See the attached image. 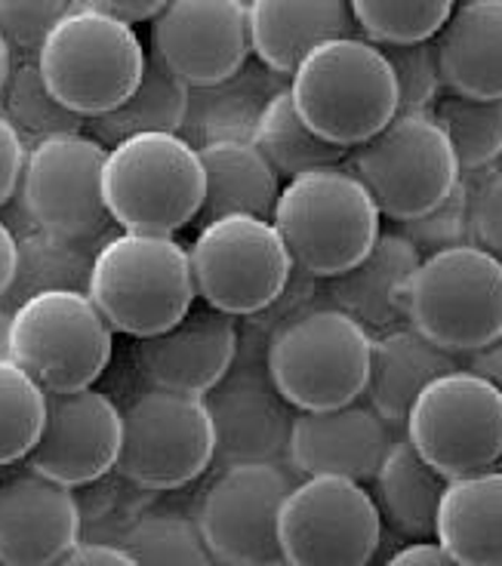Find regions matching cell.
<instances>
[{
  "label": "cell",
  "mask_w": 502,
  "mask_h": 566,
  "mask_svg": "<svg viewBox=\"0 0 502 566\" xmlns=\"http://www.w3.org/2000/svg\"><path fill=\"white\" fill-rule=\"evenodd\" d=\"M287 93L302 120L345 151L374 139L398 114V86L383 50L355 34L315 46L290 74Z\"/></svg>",
  "instance_id": "1"
},
{
  "label": "cell",
  "mask_w": 502,
  "mask_h": 566,
  "mask_svg": "<svg viewBox=\"0 0 502 566\" xmlns=\"http://www.w3.org/2000/svg\"><path fill=\"white\" fill-rule=\"evenodd\" d=\"M86 296L115 333L148 339L179 324L198 290L188 250L176 238L121 231L93 259Z\"/></svg>",
  "instance_id": "2"
},
{
  "label": "cell",
  "mask_w": 502,
  "mask_h": 566,
  "mask_svg": "<svg viewBox=\"0 0 502 566\" xmlns=\"http://www.w3.org/2000/svg\"><path fill=\"white\" fill-rule=\"evenodd\" d=\"M379 210L348 167H324L290 179L272 210V226L293 269L331 281L355 269L379 241Z\"/></svg>",
  "instance_id": "3"
},
{
  "label": "cell",
  "mask_w": 502,
  "mask_h": 566,
  "mask_svg": "<svg viewBox=\"0 0 502 566\" xmlns=\"http://www.w3.org/2000/svg\"><path fill=\"white\" fill-rule=\"evenodd\" d=\"M102 191L121 231L172 238L201 216L203 167L198 148L179 133L129 136L108 148Z\"/></svg>",
  "instance_id": "4"
},
{
  "label": "cell",
  "mask_w": 502,
  "mask_h": 566,
  "mask_svg": "<svg viewBox=\"0 0 502 566\" xmlns=\"http://www.w3.org/2000/svg\"><path fill=\"white\" fill-rule=\"evenodd\" d=\"M374 339L348 314L312 305L278 326L265 345L274 388L296 412L339 410L367 391Z\"/></svg>",
  "instance_id": "5"
},
{
  "label": "cell",
  "mask_w": 502,
  "mask_h": 566,
  "mask_svg": "<svg viewBox=\"0 0 502 566\" xmlns=\"http://www.w3.org/2000/svg\"><path fill=\"white\" fill-rule=\"evenodd\" d=\"M38 69L69 112L93 120L136 90L145 50L136 29L105 15L93 0H74L46 34Z\"/></svg>",
  "instance_id": "6"
},
{
  "label": "cell",
  "mask_w": 502,
  "mask_h": 566,
  "mask_svg": "<svg viewBox=\"0 0 502 566\" xmlns=\"http://www.w3.org/2000/svg\"><path fill=\"white\" fill-rule=\"evenodd\" d=\"M404 305L407 324L441 352H481L502 336V262L474 243L422 255Z\"/></svg>",
  "instance_id": "7"
},
{
  "label": "cell",
  "mask_w": 502,
  "mask_h": 566,
  "mask_svg": "<svg viewBox=\"0 0 502 566\" xmlns=\"http://www.w3.org/2000/svg\"><path fill=\"white\" fill-rule=\"evenodd\" d=\"M115 348V329L77 290H53L13 308L7 357L46 395L93 388Z\"/></svg>",
  "instance_id": "8"
},
{
  "label": "cell",
  "mask_w": 502,
  "mask_h": 566,
  "mask_svg": "<svg viewBox=\"0 0 502 566\" xmlns=\"http://www.w3.org/2000/svg\"><path fill=\"white\" fill-rule=\"evenodd\" d=\"M348 160L379 216L398 226L438 207L462 182L453 145L431 114H395Z\"/></svg>",
  "instance_id": "9"
},
{
  "label": "cell",
  "mask_w": 502,
  "mask_h": 566,
  "mask_svg": "<svg viewBox=\"0 0 502 566\" xmlns=\"http://www.w3.org/2000/svg\"><path fill=\"white\" fill-rule=\"evenodd\" d=\"M404 434L447 481L496 468L502 459V391L462 367L438 376L414 400Z\"/></svg>",
  "instance_id": "10"
},
{
  "label": "cell",
  "mask_w": 502,
  "mask_h": 566,
  "mask_svg": "<svg viewBox=\"0 0 502 566\" xmlns=\"http://www.w3.org/2000/svg\"><path fill=\"white\" fill-rule=\"evenodd\" d=\"M213 422L203 397L148 388L121 410L115 471L129 483L167 493L213 465Z\"/></svg>",
  "instance_id": "11"
},
{
  "label": "cell",
  "mask_w": 502,
  "mask_h": 566,
  "mask_svg": "<svg viewBox=\"0 0 502 566\" xmlns=\"http://www.w3.org/2000/svg\"><path fill=\"white\" fill-rule=\"evenodd\" d=\"M188 259L203 305L229 317L265 312L293 274L278 228L257 216H222L201 226Z\"/></svg>",
  "instance_id": "12"
},
{
  "label": "cell",
  "mask_w": 502,
  "mask_h": 566,
  "mask_svg": "<svg viewBox=\"0 0 502 566\" xmlns=\"http://www.w3.org/2000/svg\"><path fill=\"white\" fill-rule=\"evenodd\" d=\"M105 155L102 142L84 133H62L29 148L15 188L25 222L65 241L112 238L102 191Z\"/></svg>",
  "instance_id": "13"
},
{
  "label": "cell",
  "mask_w": 502,
  "mask_h": 566,
  "mask_svg": "<svg viewBox=\"0 0 502 566\" xmlns=\"http://www.w3.org/2000/svg\"><path fill=\"white\" fill-rule=\"evenodd\" d=\"M379 538L374 493L348 478H305L278 517V545L290 566H370Z\"/></svg>",
  "instance_id": "14"
},
{
  "label": "cell",
  "mask_w": 502,
  "mask_h": 566,
  "mask_svg": "<svg viewBox=\"0 0 502 566\" xmlns=\"http://www.w3.org/2000/svg\"><path fill=\"white\" fill-rule=\"evenodd\" d=\"M210 422H213L219 468L231 465H284L290 450V431L296 410L274 388L265 352L247 339L238 345V357L222 382L203 395Z\"/></svg>",
  "instance_id": "15"
},
{
  "label": "cell",
  "mask_w": 502,
  "mask_h": 566,
  "mask_svg": "<svg viewBox=\"0 0 502 566\" xmlns=\"http://www.w3.org/2000/svg\"><path fill=\"white\" fill-rule=\"evenodd\" d=\"M296 483L284 465H231L219 471L195 524L213 560L226 566H262L281 557L278 517Z\"/></svg>",
  "instance_id": "16"
},
{
  "label": "cell",
  "mask_w": 502,
  "mask_h": 566,
  "mask_svg": "<svg viewBox=\"0 0 502 566\" xmlns=\"http://www.w3.org/2000/svg\"><path fill=\"white\" fill-rule=\"evenodd\" d=\"M151 53L188 86L229 84L250 56L247 3L170 0L151 22Z\"/></svg>",
  "instance_id": "17"
},
{
  "label": "cell",
  "mask_w": 502,
  "mask_h": 566,
  "mask_svg": "<svg viewBox=\"0 0 502 566\" xmlns=\"http://www.w3.org/2000/svg\"><path fill=\"white\" fill-rule=\"evenodd\" d=\"M121 450V410L96 388L46 395V416L31 447L29 468L69 490L115 471Z\"/></svg>",
  "instance_id": "18"
},
{
  "label": "cell",
  "mask_w": 502,
  "mask_h": 566,
  "mask_svg": "<svg viewBox=\"0 0 502 566\" xmlns=\"http://www.w3.org/2000/svg\"><path fill=\"white\" fill-rule=\"evenodd\" d=\"M241 345L238 321L201 305L158 336L136 339V367L151 388L203 397L222 382Z\"/></svg>",
  "instance_id": "19"
},
{
  "label": "cell",
  "mask_w": 502,
  "mask_h": 566,
  "mask_svg": "<svg viewBox=\"0 0 502 566\" xmlns=\"http://www.w3.org/2000/svg\"><path fill=\"white\" fill-rule=\"evenodd\" d=\"M77 542L74 490L31 468L0 483V566H53Z\"/></svg>",
  "instance_id": "20"
},
{
  "label": "cell",
  "mask_w": 502,
  "mask_h": 566,
  "mask_svg": "<svg viewBox=\"0 0 502 566\" xmlns=\"http://www.w3.org/2000/svg\"><path fill=\"white\" fill-rule=\"evenodd\" d=\"M388 428L374 407L348 403L339 410L296 412L290 431L287 462L305 478L374 481L391 447Z\"/></svg>",
  "instance_id": "21"
},
{
  "label": "cell",
  "mask_w": 502,
  "mask_h": 566,
  "mask_svg": "<svg viewBox=\"0 0 502 566\" xmlns=\"http://www.w3.org/2000/svg\"><path fill=\"white\" fill-rule=\"evenodd\" d=\"M422 253L404 238L401 231L379 234L370 253L355 269L324 281L331 308H339L358 321L370 339H379L391 329L407 326V283L419 269Z\"/></svg>",
  "instance_id": "22"
},
{
  "label": "cell",
  "mask_w": 502,
  "mask_h": 566,
  "mask_svg": "<svg viewBox=\"0 0 502 566\" xmlns=\"http://www.w3.org/2000/svg\"><path fill=\"white\" fill-rule=\"evenodd\" d=\"M345 0H253L247 3L250 53L274 74H293L315 46L352 38Z\"/></svg>",
  "instance_id": "23"
},
{
  "label": "cell",
  "mask_w": 502,
  "mask_h": 566,
  "mask_svg": "<svg viewBox=\"0 0 502 566\" xmlns=\"http://www.w3.org/2000/svg\"><path fill=\"white\" fill-rule=\"evenodd\" d=\"M447 93L466 99H502V0L457 3L435 38Z\"/></svg>",
  "instance_id": "24"
},
{
  "label": "cell",
  "mask_w": 502,
  "mask_h": 566,
  "mask_svg": "<svg viewBox=\"0 0 502 566\" xmlns=\"http://www.w3.org/2000/svg\"><path fill=\"white\" fill-rule=\"evenodd\" d=\"M435 542L460 566H502V471L447 481Z\"/></svg>",
  "instance_id": "25"
},
{
  "label": "cell",
  "mask_w": 502,
  "mask_h": 566,
  "mask_svg": "<svg viewBox=\"0 0 502 566\" xmlns=\"http://www.w3.org/2000/svg\"><path fill=\"white\" fill-rule=\"evenodd\" d=\"M453 369H460L453 354L441 352L435 342L407 324L374 339L364 395L370 397V407L388 428H404L419 391Z\"/></svg>",
  "instance_id": "26"
},
{
  "label": "cell",
  "mask_w": 502,
  "mask_h": 566,
  "mask_svg": "<svg viewBox=\"0 0 502 566\" xmlns=\"http://www.w3.org/2000/svg\"><path fill=\"white\" fill-rule=\"evenodd\" d=\"M203 167V226L222 216L272 219L281 179L250 139L219 136L198 148Z\"/></svg>",
  "instance_id": "27"
},
{
  "label": "cell",
  "mask_w": 502,
  "mask_h": 566,
  "mask_svg": "<svg viewBox=\"0 0 502 566\" xmlns=\"http://www.w3.org/2000/svg\"><path fill=\"white\" fill-rule=\"evenodd\" d=\"M374 502L395 533L431 542L438 524V505L447 490V478L414 450L407 434L391 440L383 465L376 468Z\"/></svg>",
  "instance_id": "28"
},
{
  "label": "cell",
  "mask_w": 502,
  "mask_h": 566,
  "mask_svg": "<svg viewBox=\"0 0 502 566\" xmlns=\"http://www.w3.org/2000/svg\"><path fill=\"white\" fill-rule=\"evenodd\" d=\"M191 108V86L179 81L155 53H145V69L136 90L112 112L86 120L93 139L117 142L143 133H179Z\"/></svg>",
  "instance_id": "29"
},
{
  "label": "cell",
  "mask_w": 502,
  "mask_h": 566,
  "mask_svg": "<svg viewBox=\"0 0 502 566\" xmlns=\"http://www.w3.org/2000/svg\"><path fill=\"white\" fill-rule=\"evenodd\" d=\"M105 241H65L29 226L22 234H15V274L0 305L13 312L31 296L53 290L86 293L93 259Z\"/></svg>",
  "instance_id": "30"
},
{
  "label": "cell",
  "mask_w": 502,
  "mask_h": 566,
  "mask_svg": "<svg viewBox=\"0 0 502 566\" xmlns=\"http://www.w3.org/2000/svg\"><path fill=\"white\" fill-rule=\"evenodd\" d=\"M253 145L259 155L269 160V167L278 172V179H296L302 172L324 170V167H343L352 151L339 145L321 139L293 108L287 90H278L269 102L259 108L253 120Z\"/></svg>",
  "instance_id": "31"
},
{
  "label": "cell",
  "mask_w": 502,
  "mask_h": 566,
  "mask_svg": "<svg viewBox=\"0 0 502 566\" xmlns=\"http://www.w3.org/2000/svg\"><path fill=\"white\" fill-rule=\"evenodd\" d=\"M0 114L15 129L25 151L38 142L53 139L62 133H81L86 124L81 114L69 112L50 93L38 62H22L10 69L7 84L0 86Z\"/></svg>",
  "instance_id": "32"
},
{
  "label": "cell",
  "mask_w": 502,
  "mask_h": 566,
  "mask_svg": "<svg viewBox=\"0 0 502 566\" xmlns=\"http://www.w3.org/2000/svg\"><path fill=\"white\" fill-rule=\"evenodd\" d=\"M431 120L453 145L460 172H478L502 157V99H466L445 93L431 108Z\"/></svg>",
  "instance_id": "33"
},
{
  "label": "cell",
  "mask_w": 502,
  "mask_h": 566,
  "mask_svg": "<svg viewBox=\"0 0 502 566\" xmlns=\"http://www.w3.org/2000/svg\"><path fill=\"white\" fill-rule=\"evenodd\" d=\"M453 0H352L355 25L374 46H414L435 41L453 13Z\"/></svg>",
  "instance_id": "34"
},
{
  "label": "cell",
  "mask_w": 502,
  "mask_h": 566,
  "mask_svg": "<svg viewBox=\"0 0 502 566\" xmlns=\"http://www.w3.org/2000/svg\"><path fill=\"white\" fill-rule=\"evenodd\" d=\"M117 548L136 560V566H213V554L191 517L172 511H148L129 526Z\"/></svg>",
  "instance_id": "35"
},
{
  "label": "cell",
  "mask_w": 502,
  "mask_h": 566,
  "mask_svg": "<svg viewBox=\"0 0 502 566\" xmlns=\"http://www.w3.org/2000/svg\"><path fill=\"white\" fill-rule=\"evenodd\" d=\"M155 493L143 490L117 471H108L96 483L81 486L77 511H81V542H105L117 545L139 517L151 511Z\"/></svg>",
  "instance_id": "36"
},
{
  "label": "cell",
  "mask_w": 502,
  "mask_h": 566,
  "mask_svg": "<svg viewBox=\"0 0 502 566\" xmlns=\"http://www.w3.org/2000/svg\"><path fill=\"white\" fill-rule=\"evenodd\" d=\"M46 416V391L10 357H0V468L29 459Z\"/></svg>",
  "instance_id": "37"
},
{
  "label": "cell",
  "mask_w": 502,
  "mask_h": 566,
  "mask_svg": "<svg viewBox=\"0 0 502 566\" xmlns=\"http://www.w3.org/2000/svg\"><path fill=\"white\" fill-rule=\"evenodd\" d=\"M398 86V114H431L445 96V77L435 41L414 46H379Z\"/></svg>",
  "instance_id": "38"
},
{
  "label": "cell",
  "mask_w": 502,
  "mask_h": 566,
  "mask_svg": "<svg viewBox=\"0 0 502 566\" xmlns=\"http://www.w3.org/2000/svg\"><path fill=\"white\" fill-rule=\"evenodd\" d=\"M401 234L422 255L472 243V195H469L466 182L457 185L438 207L422 212L419 219L404 222Z\"/></svg>",
  "instance_id": "39"
},
{
  "label": "cell",
  "mask_w": 502,
  "mask_h": 566,
  "mask_svg": "<svg viewBox=\"0 0 502 566\" xmlns=\"http://www.w3.org/2000/svg\"><path fill=\"white\" fill-rule=\"evenodd\" d=\"M65 10V0H0V41L13 65L38 62L46 34Z\"/></svg>",
  "instance_id": "40"
},
{
  "label": "cell",
  "mask_w": 502,
  "mask_h": 566,
  "mask_svg": "<svg viewBox=\"0 0 502 566\" xmlns=\"http://www.w3.org/2000/svg\"><path fill=\"white\" fill-rule=\"evenodd\" d=\"M472 243L502 262V172L474 191Z\"/></svg>",
  "instance_id": "41"
},
{
  "label": "cell",
  "mask_w": 502,
  "mask_h": 566,
  "mask_svg": "<svg viewBox=\"0 0 502 566\" xmlns=\"http://www.w3.org/2000/svg\"><path fill=\"white\" fill-rule=\"evenodd\" d=\"M22 164H25V145L15 136V129L7 124V117L0 114V207L15 198Z\"/></svg>",
  "instance_id": "42"
},
{
  "label": "cell",
  "mask_w": 502,
  "mask_h": 566,
  "mask_svg": "<svg viewBox=\"0 0 502 566\" xmlns=\"http://www.w3.org/2000/svg\"><path fill=\"white\" fill-rule=\"evenodd\" d=\"M53 566H136L124 548L105 542H77L72 552L62 554Z\"/></svg>",
  "instance_id": "43"
},
{
  "label": "cell",
  "mask_w": 502,
  "mask_h": 566,
  "mask_svg": "<svg viewBox=\"0 0 502 566\" xmlns=\"http://www.w3.org/2000/svg\"><path fill=\"white\" fill-rule=\"evenodd\" d=\"M96 7H100L102 13L112 15V19H117L121 25H151L155 22V15L160 13V0H93Z\"/></svg>",
  "instance_id": "44"
},
{
  "label": "cell",
  "mask_w": 502,
  "mask_h": 566,
  "mask_svg": "<svg viewBox=\"0 0 502 566\" xmlns=\"http://www.w3.org/2000/svg\"><path fill=\"white\" fill-rule=\"evenodd\" d=\"M383 566H460L450 554L431 538V542H410L401 552H395Z\"/></svg>",
  "instance_id": "45"
},
{
  "label": "cell",
  "mask_w": 502,
  "mask_h": 566,
  "mask_svg": "<svg viewBox=\"0 0 502 566\" xmlns=\"http://www.w3.org/2000/svg\"><path fill=\"white\" fill-rule=\"evenodd\" d=\"M469 373L481 376L484 382H490L496 391H502V336L484 345L481 352L469 354Z\"/></svg>",
  "instance_id": "46"
},
{
  "label": "cell",
  "mask_w": 502,
  "mask_h": 566,
  "mask_svg": "<svg viewBox=\"0 0 502 566\" xmlns=\"http://www.w3.org/2000/svg\"><path fill=\"white\" fill-rule=\"evenodd\" d=\"M15 274V234L13 228L0 219V302L7 296Z\"/></svg>",
  "instance_id": "47"
},
{
  "label": "cell",
  "mask_w": 502,
  "mask_h": 566,
  "mask_svg": "<svg viewBox=\"0 0 502 566\" xmlns=\"http://www.w3.org/2000/svg\"><path fill=\"white\" fill-rule=\"evenodd\" d=\"M10 321H13V312L0 305V357H7V345H10Z\"/></svg>",
  "instance_id": "48"
},
{
  "label": "cell",
  "mask_w": 502,
  "mask_h": 566,
  "mask_svg": "<svg viewBox=\"0 0 502 566\" xmlns=\"http://www.w3.org/2000/svg\"><path fill=\"white\" fill-rule=\"evenodd\" d=\"M10 69H13V59L7 53V46L0 41V86L7 84V77H10Z\"/></svg>",
  "instance_id": "49"
},
{
  "label": "cell",
  "mask_w": 502,
  "mask_h": 566,
  "mask_svg": "<svg viewBox=\"0 0 502 566\" xmlns=\"http://www.w3.org/2000/svg\"><path fill=\"white\" fill-rule=\"evenodd\" d=\"M262 566H290L284 557H274V560H269V564H262Z\"/></svg>",
  "instance_id": "50"
}]
</instances>
